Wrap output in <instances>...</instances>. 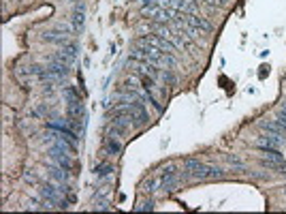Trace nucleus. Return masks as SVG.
<instances>
[{
  "label": "nucleus",
  "instance_id": "f257e3e1",
  "mask_svg": "<svg viewBox=\"0 0 286 214\" xmlns=\"http://www.w3.org/2000/svg\"><path fill=\"white\" fill-rule=\"evenodd\" d=\"M134 58H137V60H145V63H150L154 66H167V69H173V66H175V60H173L171 54H165V52H160V49L152 47V45H148L143 39H139V41H137V47H134Z\"/></svg>",
  "mask_w": 286,
  "mask_h": 214
},
{
  "label": "nucleus",
  "instance_id": "f03ea898",
  "mask_svg": "<svg viewBox=\"0 0 286 214\" xmlns=\"http://www.w3.org/2000/svg\"><path fill=\"white\" fill-rule=\"evenodd\" d=\"M184 171L190 178H210V165H205V163H201L197 159L184 161Z\"/></svg>",
  "mask_w": 286,
  "mask_h": 214
},
{
  "label": "nucleus",
  "instance_id": "7ed1b4c3",
  "mask_svg": "<svg viewBox=\"0 0 286 214\" xmlns=\"http://www.w3.org/2000/svg\"><path fill=\"white\" fill-rule=\"evenodd\" d=\"M49 159H52L56 165H60V167H64L66 171H71L73 170V161H71V152H66L62 148H58V146H49Z\"/></svg>",
  "mask_w": 286,
  "mask_h": 214
},
{
  "label": "nucleus",
  "instance_id": "20e7f679",
  "mask_svg": "<svg viewBox=\"0 0 286 214\" xmlns=\"http://www.w3.org/2000/svg\"><path fill=\"white\" fill-rule=\"evenodd\" d=\"M143 15H148V18H152V20H158V21H171V20H175V9H169V7H145Z\"/></svg>",
  "mask_w": 286,
  "mask_h": 214
},
{
  "label": "nucleus",
  "instance_id": "39448f33",
  "mask_svg": "<svg viewBox=\"0 0 286 214\" xmlns=\"http://www.w3.org/2000/svg\"><path fill=\"white\" fill-rule=\"evenodd\" d=\"M143 41L148 43V45H152V47L156 49H160V52H165V54H175V45H173L171 41H167V39H162L158 35H148V37H143Z\"/></svg>",
  "mask_w": 286,
  "mask_h": 214
},
{
  "label": "nucleus",
  "instance_id": "423d86ee",
  "mask_svg": "<svg viewBox=\"0 0 286 214\" xmlns=\"http://www.w3.org/2000/svg\"><path fill=\"white\" fill-rule=\"evenodd\" d=\"M182 20H186L188 24H192L194 28H199V30L203 32V35H210V32L214 30L210 21H207L205 18H201V15H197V13H184V15H182Z\"/></svg>",
  "mask_w": 286,
  "mask_h": 214
},
{
  "label": "nucleus",
  "instance_id": "0eeeda50",
  "mask_svg": "<svg viewBox=\"0 0 286 214\" xmlns=\"http://www.w3.org/2000/svg\"><path fill=\"white\" fill-rule=\"evenodd\" d=\"M47 173H49V178L56 180L58 184H66V182H69V171H66L64 167H60V165H49Z\"/></svg>",
  "mask_w": 286,
  "mask_h": 214
},
{
  "label": "nucleus",
  "instance_id": "6e6552de",
  "mask_svg": "<svg viewBox=\"0 0 286 214\" xmlns=\"http://www.w3.org/2000/svg\"><path fill=\"white\" fill-rule=\"evenodd\" d=\"M131 109H133V120L134 125H145L148 122V111L143 109V103H139V101H134V103H131Z\"/></svg>",
  "mask_w": 286,
  "mask_h": 214
},
{
  "label": "nucleus",
  "instance_id": "1a4fd4ad",
  "mask_svg": "<svg viewBox=\"0 0 286 214\" xmlns=\"http://www.w3.org/2000/svg\"><path fill=\"white\" fill-rule=\"evenodd\" d=\"M43 41L56 43V45H66L69 37H66L64 32H60V30H47V32H43Z\"/></svg>",
  "mask_w": 286,
  "mask_h": 214
},
{
  "label": "nucleus",
  "instance_id": "9d476101",
  "mask_svg": "<svg viewBox=\"0 0 286 214\" xmlns=\"http://www.w3.org/2000/svg\"><path fill=\"white\" fill-rule=\"evenodd\" d=\"M103 148H105V152L107 154H111V156H117L122 152V144L117 142V137H105V144H103Z\"/></svg>",
  "mask_w": 286,
  "mask_h": 214
},
{
  "label": "nucleus",
  "instance_id": "9b49d317",
  "mask_svg": "<svg viewBox=\"0 0 286 214\" xmlns=\"http://www.w3.org/2000/svg\"><path fill=\"white\" fill-rule=\"evenodd\" d=\"M66 114H69V118H83L81 101H77V103H66Z\"/></svg>",
  "mask_w": 286,
  "mask_h": 214
},
{
  "label": "nucleus",
  "instance_id": "f8f14e48",
  "mask_svg": "<svg viewBox=\"0 0 286 214\" xmlns=\"http://www.w3.org/2000/svg\"><path fill=\"white\" fill-rule=\"evenodd\" d=\"M261 127L265 128L267 133H276V135H284L286 133V127H282L280 122H261Z\"/></svg>",
  "mask_w": 286,
  "mask_h": 214
},
{
  "label": "nucleus",
  "instance_id": "ddd939ff",
  "mask_svg": "<svg viewBox=\"0 0 286 214\" xmlns=\"http://www.w3.org/2000/svg\"><path fill=\"white\" fill-rule=\"evenodd\" d=\"M77 101H81L79 94H77V90L73 86H66L64 88V103H77Z\"/></svg>",
  "mask_w": 286,
  "mask_h": 214
},
{
  "label": "nucleus",
  "instance_id": "4468645a",
  "mask_svg": "<svg viewBox=\"0 0 286 214\" xmlns=\"http://www.w3.org/2000/svg\"><path fill=\"white\" fill-rule=\"evenodd\" d=\"M83 26V7H77V11L73 13V30H79Z\"/></svg>",
  "mask_w": 286,
  "mask_h": 214
},
{
  "label": "nucleus",
  "instance_id": "2eb2a0df",
  "mask_svg": "<svg viewBox=\"0 0 286 214\" xmlns=\"http://www.w3.org/2000/svg\"><path fill=\"white\" fill-rule=\"evenodd\" d=\"M158 187H160V180L158 178H150L148 182L143 184V191L145 193H154V191H158Z\"/></svg>",
  "mask_w": 286,
  "mask_h": 214
},
{
  "label": "nucleus",
  "instance_id": "dca6fc26",
  "mask_svg": "<svg viewBox=\"0 0 286 214\" xmlns=\"http://www.w3.org/2000/svg\"><path fill=\"white\" fill-rule=\"evenodd\" d=\"M134 210H137V212H148V210H154V201H152V199H143V201H139V204L134 206Z\"/></svg>",
  "mask_w": 286,
  "mask_h": 214
},
{
  "label": "nucleus",
  "instance_id": "f3484780",
  "mask_svg": "<svg viewBox=\"0 0 286 214\" xmlns=\"http://www.w3.org/2000/svg\"><path fill=\"white\" fill-rule=\"evenodd\" d=\"M69 127L75 133H79L81 128H83V118H69Z\"/></svg>",
  "mask_w": 286,
  "mask_h": 214
},
{
  "label": "nucleus",
  "instance_id": "a211bd4d",
  "mask_svg": "<svg viewBox=\"0 0 286 214\" xmlns=\"http://www.w3.org/2000/svg\"><path fill=\"white\" fill-rule=\"evenodd\" d=\"M111 171H114V170H111V165H98V167H96V176H100V178L109 176Z\"/></svg>",
  "mask_w": 286,
  "mask_h": 214
},
{
  "label": "nucleus",
  "instance_id": "6ab92c4d",
  "mask_svg": "<svg viewBox=\"0 0 286 214\" xmlns=\"http://www.w3.org/2000/svg\"><path fill=\"white\" fill-rule=\"evenodd\" d=\"M222 176H224V171L220 170V167L210 165V178H222Z\"/></svg>",
  "mask_w": 286,
  "mask_h": 214
},
{
  "label": "nucleus",
  "instance_id": "aec40b11",
  "mask_svg": "<svg viewBox=\"0 0 286 214\" xmlns=\"http://www.w3.org/2000/svg\"><path fill=\"white\" fill-rule=\"evenodd\" d=\"M160 77H162L165 82H169V84H175V77H173V73H171L169 69H167V71H162V73H160Z\"/></svg>",
  "mask_w": 286,
  "mask_h": 214
},
{
  "label": "nucleus",
  "instance_id": "412c9836",
  "mask_svg": "<svg viewBox=\"0 0 286 214\" xmlns=\"http://www.w3.org/2000/svg\"><path fill=\"white\" fill-rule=\"evenodd\" d=\"M278 122H280L282 127H286V109H284V107L278 111Z\"/></svg>",
  "mask_w": 286,
  "mask_h": 214
},
{
  "label": "nucleus",
  "instance_id": "4be33fe9",
  "mask_svg": "<svg viewBox=\"0 0 286 214\" xmlns=\"http://www.w3.org/2000/svg\"><path fill=\"white\" fill-rule=\"evenodd\" d=\"M26 180H28V182H37V176H35V173H26Z\"/></svg>",
  "mask_w": 286,
  "mask_h": 214
},
{
  "label": "nucleus",
  "instance_id": "5701e85b",
  "mask_svg": "<svg viewBox=\"0 0 286 214\" xmlns=\"http://www.w3.org/2000/svg\"><path fill=\"white\" fill-rule=\"evenodd\" d=\"M71 2H79V0H71Z\"/></svg>",
  "mask_w": 286,
  "mask_h": 214
},
{
  "label": "nucleus",
  "instance_id": "b1692460",
  "mask_svg": "<svg viewBox=\"0 0 286 214\" xmlns=\"http://www.w3.org/2000/svg\"><path fill=\"white\" fill-rule=\"evenodd\" d=\"M284 195H286V189H284Z\"/></svg>",
  "mask_w": 286,
  "mask_h": 214
}]
</instances>
